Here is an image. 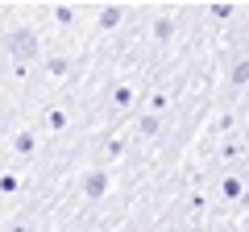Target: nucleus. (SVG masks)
<instances>
[{"instance_id": "nucleus-1", "label": "nucleus", "mask_w": 249, "mask_h": 232, "mask_svg": "<svg viewBox=\"0 0 249 232\" xmlns=\"http://www.w3.org/2000/svg\"><path fill=\"white\" fill-rule=\"evenodd\" d=\"M9 46H13V54H17V58H34V54H37L34 33H29V29H17V33L9 37Z\"/></svg>"}, {"instance_id": "nucleus-2", "label": "nucleus", "mask_w": 249, "mask_h": 232, "mask_svg": "<svg viewBox=\"0 0 249 232\" xmlns=\"http://www.w3.org/2000/svg\"><path fill=\"white\" fill-rule=\"evenodd\" d=\"M116 21H121V9H104V13H100V25H104V29H112Z\"/></svg>"}, {"instance_id": "nucleus-3", "label": "nucleus", "mask_w": 249, "mask_h": 232, "mask_svg": "<svg viewBox=\"0 0 249 232\" xmlns=\"http://www.w3.org/2000/svg\"><path fill=\"white\" fill-rule=\"evenodd\" d=\"M100 191H104V174H91L88 179V195H100Z\"/></svg>"}, {"instance_id": "nucleus-4", "label": "nucleus", "mask_w": 249, "mask_h": 232, "mask_svg": "<svg viewBox=\"0 0 249 232\" xmlns=\"http://www.w3.org/2000/svg\"><path fill=\"white\" fill-rule=\"evenodd\" d=\"M232 79H237V83H245V79H249V63H237V71H232Z\"/></svg>"}, {"instance_id": "nucleus-5", "label": "nucleus", "mask_w": 249, "mask_h": 232, "mask_svg": "<svg viewBox=\"0 0 249 232\" xmlns=\"http://www.w3.org/2000/svg\"><path fill=\"white\" fill-rule=\"evenodd\" d=\"M17 149H21V153H29V149H34V137H29V133H25V137H17Z\"/></svg>"}]
</instances>
